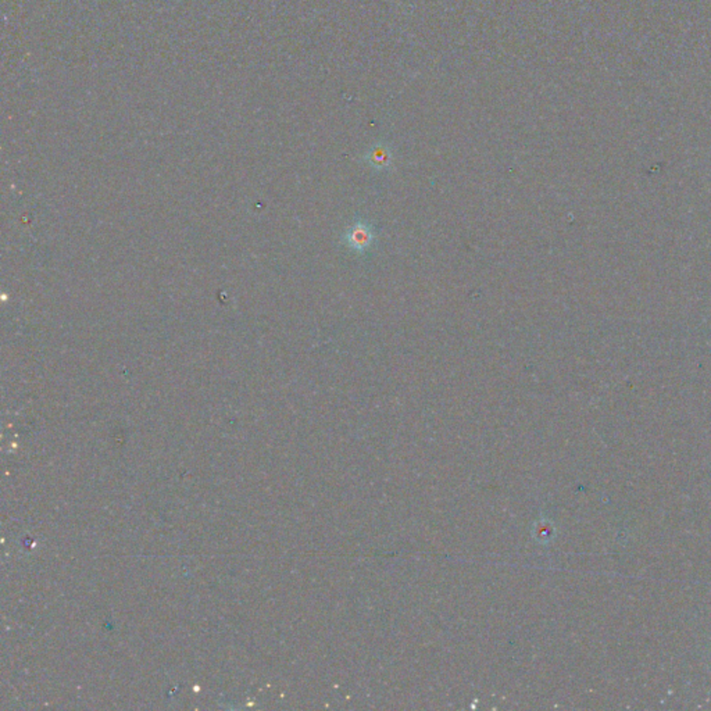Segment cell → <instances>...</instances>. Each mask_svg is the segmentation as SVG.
<instances>
[{
	"label": "cell",
	"instance_id": "2",
	"mask_svg": "<svg viewBox=\"0 0 711 711\" xmlns=\"http://www.w3.org/2000/svg\"><path fill=\"white\" fill-rule=\"evenodd\" d=\"M363 160L375 170H385L392 166L393 153L388 145L377 144L363 156Z\"/></svg>",
	"mask_w": 711,
	"mask_h": 711
},
{
	"label": "cell",
	"instance_id": "1",
	"mask_svg": "<svg viewBox=\"0 0 711 711\" xmlns=\"http://www.w3.org/2000/svg\"><path fill=\"white\" fill-rule=\"evenodd\" d=\"M374 238H375V235H374L372 228L364 221H357L346 230L343 242L349 249H352L357 253H361L372 245Z\"/></svg>",
	"mask_w": 711,
	"mask_h": 711
}]
</instances>
